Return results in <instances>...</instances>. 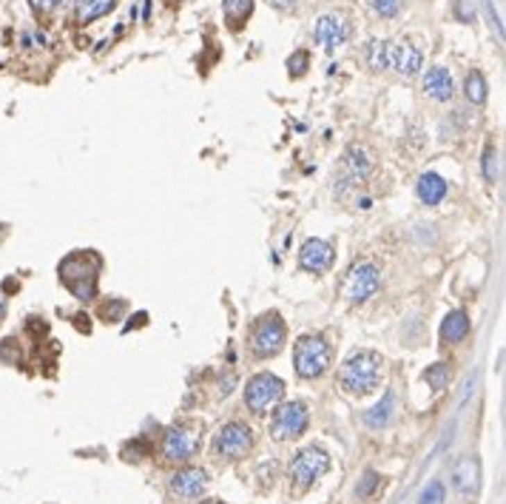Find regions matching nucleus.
Masks as SVG:
<instances>
[{
	"instance_id": "nucleus-1",
	"label": "nucleus",
	"mask_w": 506,
	"mask_h": 504,
	"mask_svg": "<svg viewBox=\"0 0 506 504\" xmlns=\"http://www.w3.org/2000/svg\"><path fill=\"white\" fill-rule=\"evenodd\" d=\"M381 373H384V359L376 350H355L344 359V365L339 371V382L347 393L364 396L378 388Z\"/></svg>"
},
{
	"instance_id": "nucleus-2",
	"label": "nucleus",
	"mask_w": 506,
	"mask_h": 504,
	"mask_svg": "<svg viewBox=\"0 0 506 504\" xmlns=\"http://www.w3.org/2000/svg\"><path fill=\"white\" fill-rule=\"evenodd\" d=\"M97 271H100V259L88 251L71 254L60 262V282L77 296V300L88 302L97 293Z\"/></svg>"
},
{
	"instance_id": "nucleus-3",
	"label": "nucleus",
	"mask_w": 506,
	"mask_h": 504,
	"mask_svg": "<svg viewBox=\"0 0 506 504\" xmlns=\"http://www.w3.org/2000/svg\"><path fill=\"white\" fill-rule=\"evenodd\" d=\"M330 362H333V350L321 336H302L293 345V365L302 379L321 376L327 368H330Z\"/></svg>"
},
{
	"instance_id": "nucleus-4",
	"label": "nucleus",
	"mask_w": 506,
	"mask_h": 504,
	"mask_svg": "<svg viewBox=\"0 0 506 504\" xmlns=\"http://www.w3.org/2000/svg\"><path fill=\"white\" fill-rule=\"evenodd\" d=\"M282 348H285V322L279 319V314L259 316L251 331V350L259 359H267V357H276Z\"/></svg>"
},
{
	"instance_id": "nucleus-5",
	"label": "nucleus",
	"mask_w": 506,
	"mask_h": 504,
	"mask_svg": "<svg viewBox=\"0 0 506 504\" xmlns=\"http://www.w3.org/2000/svg\"><path fill=\"white\" fill-rule=\"evenodd\" d=\"M285 393V382L273 373H256L248 384H245V405L251 413L262 416L267 413V407H273Z\"/></svg>"
},
{
	"instance_id": "nucleus-6",
	"label": "nucleus",
	"mask_w": 506,
	"mask_h": 504,
	"mask_svg": "<svg viewBox=\"0 0 506 504\" xmlns=\"http://www.w3.org/2000/svg\"><path fill=\"white\" fill-rule=\"evenodd\" d=\"M378 285H381V274H378L376 265L373 262H355L344 277L341 293L347 296V302L359 305V302L370 300V296L378 291Z\"/></svg>"
},
{
	"instance_id": "nucleus-7",
	"label": "nucleus",
	"mask_w": 506,
	"mask_h": 504,
	"mask_svg": "<svg viewBox=\"0 0 506 504\" xmlns=\"http://www.w3.org/2000/svg\"><path fill=\"white\" fill-rule=\"evenodd\" d=\"M251 448H253V433L245 422H228L214 439V453L225 462H236L248 456Z\"/></svg>"
},
{
	"instance_id": "nucleus-8",
	"label": "nucleus",
	"mask_w": 506,
	"mask_h": 504,
	"mask_svg": "<svg viewBox=\"0 0 506 504\" xmlns=\"http://www.w3.org/2000/svg\"><path fill=\"white\" fill-rule=\"evenodd\" d=\"M202 448V433L191 425H174L162 436V456L168 462H188Z\"/></svg>"
},
{
	"instance_id": "nucleus-9",
	"label": "nucleus",
	"mask_w": 506,
	"mask_h": 504,
	"mask_svg": "<svg viewBox=\"0 0 506 504\" xmlns=\"http://www.w3.org/2000/svg\"><path fill=\"white\" fill-rule=\"evenodd\" d=\"M327 467H330V456H327L321 448H305L299 456L290 464V479L296 490H307L316 479H321Z\"/></svg>"
},
{
	"instance_id": "nucleus-10",
	"label": "nucleus",
	"mask_w": 506,
	"mask_h": 504,
	"mask_svg": "<svg viewBox=\"0 0 506 504\" xmlns=\"http://www.w3.org/2000/svg\"><path fill=\"white\" fill-rule=\"evenodd\" d=\"M307 422H310V413L302 402H287L282 405L273 419H271V433L276 441H287V439H299L305 430H307Z\"/></svg>"
},
{
	"instance_id": "nucleus-11",
	"label": "nucleus",
	"mask_w": 506,
	"mask_h": 504,
	"mask_svg": "<svg viewBox=\"0 0 506 504\" xmlns=\"http://www.w3.org/2000/svg\"><path fill=\"white\" fill-rule=\"evenodd\" d=\"M313 38H316V43L321 46V49H339V46H344L347 43V38H350V23H347V17L344 15H324V17H319V23H316V29H313Z\"/></svg>"
},
{
	"instance_id": "nucleus-12",
	"label": "nucleus",
	"mask_w": 506,
	"mask_h": 504,
	"mask_svg": "<svg viewBox=\"0 0 506 504\" xmlns=\"http://www.w3.org/2000/svg\"><path fill=\"white\" fill-rule=\"evenodd\" d=\"M208 487V473L199 467H183L171 476V490L180 498H196Z\"/></svg>"
},
{
	"instance_id": "nucleus-13",
	"label": "nucleus",
	"mask_w": 506,
	"mask_h": 504,
	"mask_svg": "<svg viewBox=\"0 0 506 504\" xmlns=\"http://www.w3.org/2000/svg\"><path fill=\"white\" fill-rule=\"evenodd\" d=\"M299 265L305 271H313V274H321L333 265V248L327 245L324 240H307L299 251Z\"/></svg>"
},
{
	"instance_id": "nucleus-14",
	"label": "nucleus",
	"mask_w": 506,
	"mask_h": 504,
	"mask_svg": "<svg viewBox=\"0 0 506 504\" xmlns=\"http://www.w3.org/2000/svg\"><path fill=\"white\" fill-rule=\"evenodd\" d=\"M373 171V160L364 148L359 145H350L347 154H344V177H341V186H359L364 177Z\"/></svg>"
},
{
	"instance_id": "nucleus-15",
	"label": "nucleus",
	"mask_w": 506,
	"mask_h": 504,
	"mask_svg": "<svg viewBox=\"0 0 506 504\" xmlns=\"http://www.w3.org/2000/svg\"><path fill=\"white\" fill-rule=\"evenodd\" d=\"M424 63V54L421 49H415L412 43H390V69H396L404 77H412L415 72L421 69Z\"/></svg>"
},
{
	"instance_id": "nucleus-16",
	"label": "nucleus",
	"mask_w": 506,
	"mask_h": 504,
	"mask_svg": "<svg viewBox=\"0 0 506 504\" xmlns=\"http://www.w3.org/2000/svg\"><path fill=\"white\" fill-rule=\"evenodd\" d=\"M424 92H427L432 100L446 103V100L453 97V74L446 72L444 66L430 69V72H427V77H424Z\"/></svg>"
},
{
	"instance_id": "nucleus-17",
	"label": "nucleus",
	"mask_w": 506,
	"mask_h": 504,
	"mask_svg": "<svg viewBox=\"0 0 506 504\" xmlns=\"http://www.w3.org/2000/svg\"><path fill=\"white\" fill-rule=\"evenodd\" d=\"M453 485L461 496H472L478 490V462L472 456H464L453 470Z\"/></svg>"
},
{
	"instance_id": "nucleus-18",
	"label": "nucleus",
	"mask_w": 506,
	"mask_h": 504,
	"mask_svg": "<svg viewBox=\"0 0 506 504\" xmlns=\"http://www.w3.org/2000/svg\"><path fill=\"white\" fill-rule=\"evenodd\" d=\"M117 6V0H74V17L77 23H94L97 17L108 15Z\"/></svg>"
},
{
	"instance_id": "nucleus-19",
	"label": "nucleus",
	"mask_w": 506,
	"mask_h": 504,
	"mask_svg": "<svg viewBox=\"0 0 506 504\" xmlns=\"http://www.w3.org/2000/svg\"><path fill=\"white\" fill-rule=\"evenodd\" d=\"M419 197H421V202H427V205H438L444 197H446V183H444V177H438V174H421L419 177Z\"/></svg>"
},
{
	"instance_id": "nucleus-20",
	"label": "nucleus",
	"mask_w": 506,
	"mask_h": 504,
	"mask_svg": "<svg viewBox=\"0 0 506 504\" xmlns=\"http://www.w3.org/2000/svg\"><path fill=\"white\" fill-rule=\"evenodd\" d=\"M466 334H469V316L464 311L446 314V319L441 325V339L444 342H461V339H466Z\"/></svg>"
},
{
	"instance_id": "nucleus-21",
	"label": "nucleus",
	"mask_w": 506,
	"mask_h": 504,
	"mask_svg": "<svg viewBox=\"0 0 506 504\" xmlns=\"http://www.w3.org/2000/svg\"><path fill=\"white\" fill-rule=\"evenodd\" d=\"M222 12H225V23L233 29H242V23L251 17L253 12V0H225L222 3Z\"/></svg>"
},
{
	"instance_id": "nucleus-22",
	"label": "nucleus",
	"mask_w": 506,
	"mask_h": 504,
	"mask_svg": "<svg viewBox=\"0 0 506 504\" xmlns=\"http://www.w3.org/2000/svg\"><path fill=\"white\" fill-rule=\"evenodd\" d=\"M364 57H367V66L373 72L390 69V43L387 40H370L367 49H364Z\"/></svg>"
},
{
	"instance_id": "nucleus-23",
	"label": "nucleus",
	"mask_w": 506,
	"mask_h": 504,
	"mask_svg": "<svg viewBox=\"0 0 506 504\" xmlns=\"http://www.w3.org/2000/svg\"><path fill=\"white\" fill-rule=\"evenodd\" d=\"M464 95H466V100L475 103V106H481V103L487 100V80H484L481 72H469V74H466V80H464Z\"/></svg>"
},
{
	"instance_id": "nucleus-24",
	"label": "nucleus",
	"mask_w": 506,
	"mask_h": 504,
	"mask_svg": "<svg viewBox=\"0 0 506 504\" xmlns=\"http://www.w3.org/2000/svg\"><path fill=\"white\" fill-rule=\"evenodd\" d=\"M390 416H393V393H384V402L376 405L373 410H367L364 422H367L370 428H384L387 422H390Z\"/></svg>"
},
{
	"instance_id": "nucleus-25",
	"label": "nucleus",
	"mask_w": 506,
	"mask_h": 504,
	"mask_svg": "<svg viewBox=\"0 0 506 504\" xmlns=\"http://www.w3.org/2000/svg\"><path fill=\"white\" fill-rule=\"evenodd\" d=\"M424 382L432 388V393H441L446 388V382H450V368H446L444 362H435L424 371Z\"/></svg>"
},
{
	"instance_id": "nucleus-26",
	"label": "nucleus",
	"mask_w": 506,
	"mask_h": 504,
	"mask_svg": "<svg viewBox=\"0 0 506 504\" xmlns=\"http://www.w3.org/2000/svg\"><path fill=\"white\" fill-rule=\"evenodd\" d=\"M484 177H487V183H498V177H500L498 148L495 145H487V152H484Z\"/></svg>"
},
{
	"instance_id": "nucleus-27",
	"label": "nucleus",
	"mask_w": 506,
	"mask_h": 504,
	"mask_svg": "<svg viewBox=\"0 0 506 504\" xmlns=\"http://www.w3.org/2000/svg\"><path fill=\"white\" fill-rule=\"evenodd\" d=\"M66 3V0H28V6H32V12L37 15V17H49V15H54L57 9H60Z\"/></svg>"
},
{
	"instance_id": "nucleus-28",
	"label": "nucleus",
	"mask_w": 506,
	"mask_h": 504,
	"mask_svg": "<svg viewBox=\"0 0 506 504\" xmlns=\"http://www.w3.org/2000/svg\"><path fill=\"white\" fill-rule=\"evenodd\" d=\"M444 496H446V490H444V485L435 479V482H430V485L424 487L421 504H444Z\"/></svg>"
},
{
	"instance_id": "nucleus-29",
	"label": "nucleus",
	"mask_w": 506,
	"mask_h": 504,
	"mask_svg": "<svg viewBox=\"0 0 506 504\" xmlns=\"http://www.w3.org/2000/svg\"><path fill=\"white\" fill-rule=\"evenodd\" d=\"M370 3H373V12L381 17H396L401 9V0H370Z\"/></svg>"
},
{
	"instance_id": "nucleus-30",
	"label": "nucleus",
	"mask_w": 506,
	"mask_h": 504,
	"mask_svg": "<svg viewBox=\"0 0 506 504\" xmlns=\"http://www.w3.org/2000/svg\"><path fill=\"white\" fill-rule=\"evenodd\" d=\"M307 63H310V54H307V51H296L290 60H287V72H290L293 77H302L305 69H307Z\"/></svg>"
},
{
	"instance_id": "nucleus-31",
	"label": "nucleus",
	"mask_w": 506,
	"mask_h": 504,
	"mask_svg": "<svg viewBox=\"0 0 506 504\" xmlns=\"http://www.w3.org/2000/svg\"><path fill=\"white\" fill-rule=\"evenodd\" d=\"M376 485H378V473L376 470H367L364 473V482L359 485V490H355V493H359V498H367L376 490Z\"/></svg>"
},
{
	"instance_id": "nucleus-32",
	"label": "nucleus",
	"mask_w": 506,
	"mask_h": 504,
	"mask_svg": "<svg viewBox=\"0 0 506 504\" xmlns=\"http://www.w3.org/2000/svg\"><path fill=\"white\" fill-rule=\"evenodd\" d=\"M271 3L276 6V9H287V6H293L296 0H271Z\"/></svg>"
},
{
	"instance_id": "nucleus-33",
	"label": "nucleus",
	"mask_w": 506,
	"mask_h": 504,
	"mask_svg": "<svg viewBox=\"0 0 506 504\" xmlns=\"http://www.w3.org/2000/svg\"><path fill=\"white\" fill-rule=\"evenodd\" d=\"M3 316H6V300H3V293H0V322H3Z\"/></svg>"
},
{
	"instance_id": "nucleus-34",
	"label": "nucleus",
	"mask_w": 506,
	"mask_h": 504,
	"mask_svg": "<svg viewBox=\"0 0 506 504\" xmlns=\"http://www.w3.org/2000/svg\"><path fill=\"white\" fill-rule=\"evenodd\" d=\"M202 504H225V501H219V498H208V501H202Z\"/></svg>"
},
{
	"instance_id": "nucleus-35",
	"label": "nucleus",
	"mask_w": 506,
	"mask_h": 504,
	"mask_svg": "<svg viewBox=\"0 0 506 504\" xmlns=\"http://www.w3.org/2000/svg\"><path fill=\"white\" fill-rule=\"evenodd\" d=\"M168 3H180V0H168Z\"/></svg>"
}]
</instances>
